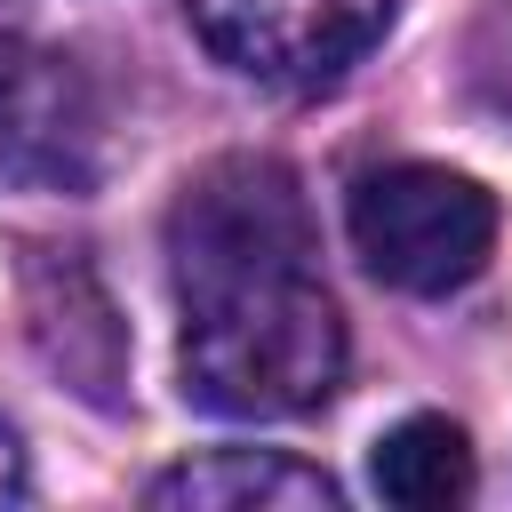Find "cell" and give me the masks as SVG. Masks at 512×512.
<instances>
[{
	"label": "cell",
	"mask_w": 512,
	"mask_h": 512,
	"mask_svg": "<svg viewBox=\"0 0 512 512\" xmlns=\"http://www.w3.org/2000/svg\"><path fill=\"white\" fill-rule=\"evenodd\" d=\"M320 232L288 160H208L168 208V272L184 304V400L208 416H304L344 376V320L312 272Z\"/></svg>",
	"instance_id": "obj_1"
},
{
	"label": "cell",
	"mask_w": 512,
	"mask_h": 512,
	"mask_svg": "<svg viewBox=\"0 0 512 512\" xmlns=\"http://www.w3.org/2000/svg\"><path fill=\"white\" fill-rule=\"evenodd\" d=\"M352 248L400 296L464 288L496 248V200L432 160H392L352 184Z\"/></svg>",
	"instance_id": "obj_2"
},
{
	"label": "cell",
	"mask_w": 512,
	"mask_h": 512,
	"mask_svg": "<svg viewBox=\"0 0 512 512\" xmlns=\"http://www.w3.org/2000/svg\"><path fill=\"white\" fill-rule=\"evenodd\" d=\"M184 8L216 64L264 88H328L384 40L400 0H184Z\"/></svg>",
	"instance_id": "obj_3"
},
{
	"label": "cell",
	"mask_w": 512,
	"mask_h": 512,
	"mask_svg": "<svg viewBox=\"0 0 512 512\" xmlns=\"http://www.w3.org/2000/svg\"><path fill=\"white\" fill-rule=\"evenodd\" d=\"M104 120L72 56L0 32V184H40V192H80L96 176Z\"/></svg>",
	"instance_id": "obj_4"
},
{
	"label": "cell",
	"mask_w": 512,
	"mask_h": 512,
	"mask_svg": "<svg viewBox=\"0 0 512 512\" xmlns=\"http://www.w3.org/2000/svg\"><path fill=\"white\" fill-rule=\"evenodd\" d=\"M144 504L160 512H336L344 488L280 448H208L144 480Z\"/></svg>",
	"instance_id": "obj_5"
},
{
	"label": "cell",
	"mask_w": 512,
	"mask_h": 512,
	"mask_svg": "<svg viewBox=\"0 0 512 512\" xmlns=\"http://www.w3.org/2000/svg\"><path fill=\"white\" fill-rule=\"evenodd\" d=\"M368 472H376V496H384V504L440 512V504H464V496H472V440H464V424H448V416H400V424L376 440Z\"/></svg>",
	"instance_id": "obj_6"
},
{
	"label": "cell",
	"mask_w": 512,
	"mask_h": 512,
	"mask_svg": "<svg viewBox=\"0 0 512 512\" xmlns=\"http://www.w3.org/2000/svg\"><path fill=\"white\" fill-rule=\"evenodd\" d=\"M24 488H32V472H24V440H16V424L0 416V504H24Z\"/></svg>",
	"instance_id": "obj_7"
}]
</instances>
